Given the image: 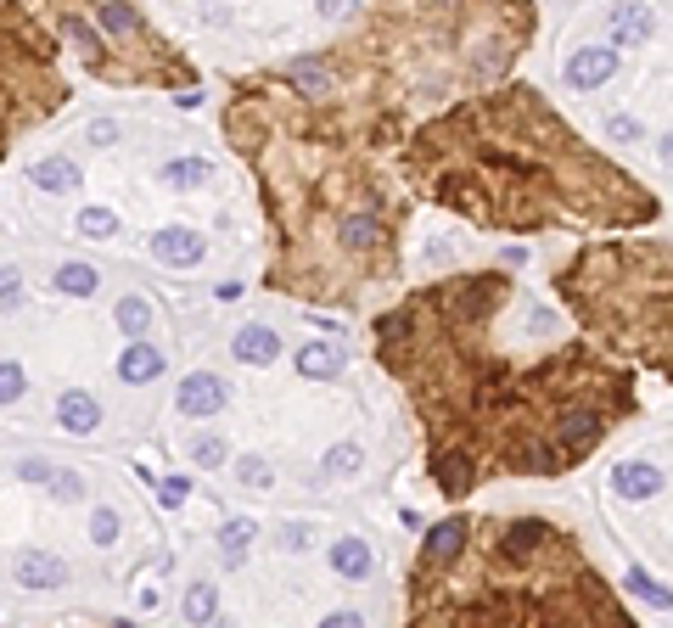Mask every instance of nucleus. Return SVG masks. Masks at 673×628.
Listing matches in <instances>:
<instances>
[{
  "label": "nucleus",
  "mask_w": 673,
  "mask_h": 628,
  "mask_svg": "<svg viewBox=\"0 0 673 628\" xmlns=\"http://www.w3.org/2000/svg\"><path fill=\"white\" fill-rule=\"evenodd\" d=\"M472 544V522L466 516H449V522H438V528L427 533V544H421V572H444L449 561L460 556Z\"/></svg>",
  "instance_id": "f257e3e1"
},
{
  "label": "nucleus",
  "mask_w": 673,
  "mask_h": 628,
  "mask_svg": "<svg viewBox=\"0 0 673 628\" xmlns=\"http://www.w3.org/2000/svg\"><path fill=\"white\" fill-rule=\"evenodd\" d=\"M606 29H612L617 45H645L657 34V17H651V6H640V0H617L612 12H606Z\"/></svg>",
  "instance_id": "f03ea898"
},
{
  "label": "nucleus",
  "mask_w": 673,
  "mask_h": 628,
  "mask_svg": "<svg viewBox=\"0 0 673 628\" xmlns=\"http://www.w3.org/2000/svg\"><path fill=\"white\" fill-rule=\"evenodd\" d=\"M617 73V51H606V45H584L573 62H567V85L573 90H595V85H606Z\"/></svg>",
  "instance_id": "7ed1b4c3"
},
{
  "label": "nucleus",
  "mask_w": 673,
  "mask_h": 628,
  "mask_svg": "<svg viewBox=\"0 0 673 628\" xmlns=\"http://www.w3.org/2000/svg\"><path fill=\"white\" fill-rule=\"evenodd\" d=\"M225 410V382L214 371H197L180 382V415H219Z\"/></svg>",
  "instance_id": "20e7f679"
},
{
  "label": "nucleus",
  "mask_w": 673,
  "mask_h": 628,
  "mask_svg": "<svg viewBox=\"0 0 673 628\" xmlns=\"http://www.w3.org/2000/svg\"><path fill=\"white\" fill-rule=\"evenodd\" d=\"M152 253H158V264H174V270H186V264H202V236L186 225H169L152 236Z\"/></svg>",
  "instance_id": "39448f33"
},
{
  "label": "nucleus",
  "mask_w": 673,
  "mask_h": 628,
  "mask_svg": "<svg viewBox=\"0 0 673 628\" xmlns=\"http://www.w3.org/2000/svg\"><path fill=\"white\" fill-rule=\"evenodd\" d=\"M432 477H438L444 494H466V488L477 483V466H472V455H455L449 443H438V449H432Z\"/></svg>",
  "instance_id": "423d86ee"
},
{
  "label": "nucleus",
  "mask_w": 673,
  "mask_h": 628,
  "mask_svg": "<svg viewBox=\"0 0 673 628\" xmlns=\"http://www.w3.org/2000/svg\"><path fill=\"white\" fill-rule=\"evenodd\" d=\"M17 584L57 589V584H68V567L57 556H45V550H17Z\"/></svg>",
  "instance_id": "0eeeda50"
},
{
  "label": "nucleus",
  "mask_w": 673,
  "mask_h": 628,
  "mask_svg": "<svg viewBox=\"0 0 673 628\" xmlns=\"http://www.w3.org/2000/svg\"><path fill=\"white\" fill-rule=\"evenodd\" d=\"M612 488L623 494V500H657V494H662V471L645 466V460H629V466L612 471Z\"/></svg>",
  "instance_id": "6e6552de"
},
{
  "label": "nucleus",
  "mask_w": 673,
  "mask_h": 628,
  "mask_svg": "<svg viewBox=\"0 0 673 628\" xmlns=\"http://www.w3.org/2000/svg\"><path fill=\"white\" fill-rule=\"evenodd\" d=\"M382 219L376 214H365V208H359V214H343L337 219V242L348 247V253H371V247H382Z\"/></svg>",
  "instance_id": "1a4fd4ad"
},
{
  "label": "nucleus",
  "mask_w": 673,
  "mask_h": 628,
  "mask_svg": "<svg viewBox=\"0 0 673 628\" xmlns=\"http://www.w3.org/2000/svg\"><path fill=\"white\" fill-rule=\"evenodd\" d=\"M118 376H124V382H135V387L158 382V376H163V354L152 343H129L124 354H118Z\"/></svg>",
  "instance_id": "9d476101"
},
{
  "label": "nucleus",
  "mask_w": 673,
  "mask_h": 628,
  "mask_svg": "<svg viewBox=\"0 0 673 628\" xmlns=\"http://www.w3.org/2000/svg\"><path fill=\"white\" fill-rule=\"evenodd\" d=\"M230 348H236V359H242V365H270V359L281 354V337H275L270 326H242Z\"/></svg>",
  "instance_id": "9b49d317"
},
{
  "label": "nucleus",
  "mask_w": 673,
  "mask_h": 628,
  "mask_svg": "<svg viewBox=\"0 0 673 628\" xmlns=\"http://www.w3.org/2000/svg\"><path fill=\"white\" fill-rule=\"evenodd\" d=\"M331 567H337V578H348V584L371 578V544L365 539H337L331 544Z\"/></svg>",
  "instance_id": "f8f14e48"
},
{
  "label": "nucleus",
  "mask_w": 673,
  "mask_h": 628,
  "mask_svg": "<svg viewBox=\"0 0 673 628\" xmlns=\"http://www.w3.org/2000/svg\"><path fill=\"white\" fill-rule=\"evenodd\" d=\"M287 85H298V96H315V101H320L331 85H337V79H331V68H326V62H315V57H298V62L287 68Z\"/></svg>",
  "instance_id": "ddd939ff"
},
{
  "label": "nucleus",
  "mask_w": 673,
  "mask_h": 628,
  "mask_svg": "<svg viewBox=\"0 0 673 628\" xmlns=\"http://www.w3.org/2000/svg\"><path fill=\"white\" fill-rule=\"evenodd\" d=\"M57 415H62V427H68V432H96L101 404L90 399V393H68V399L57 404Z\"/></svg>",
  "instance_id": "4468645a"
},
{
  "label": "nucleus",
  "mask_w": 673,
  "mask_h": 628,
  "mask_svg": "<svg viewBox=\"0 0 673 628\" xmlns=\"http://www.w3.org/2000/svg\"><path fill=\"white\" fill-rule=\"evenodd\" d=\"M208 174H214V169H208L202 157H174V163H163V186H169V191H197Z\"/></svg>",
  "instance_id": "2eb2a0df"
},
{
  "label": "nucleus",
  "mask_w": 673,
  "mask_h": 628,
  "mask_svg": "<svg viewBox=\"0 0 673 628\" xmlns=\"http://www.w3.org/2000/svg\"><path fill=\"white\" fill-rule=\"evenodd\" d=\"M34 186L40 191H73L79 186V169H73L68 157H45V163H34Z\"/></svg>",
  "instance_id": "dca6fc26"
},
{
  "label": "nucleus",
  "mask_w": 673,
  "mask_h": 628,
  "mask_svg": "<svg viewBox=\"0 0 673 628\" xmlns=\"http://www.w3.org/2000/svg\"><path fill=\"white\" fill-rule=\"evenodd\" d=\"M298 371L303 376H337V371H343V354H337V348H326V343H309L298 354Z\"/></svg>",
  "instance_id": "f3484780"
},
{
  "label": "nucleus",
  "mask_w": 673,
  "mask_h": 628,
  "mask_svg": "<svg viewBox=\"0 0 673 628\" xmlns=\"http://www.w3.org/2000/svg\"><path fill=\"white\" fill-rule=\"evenodd\" d=\"M214 612H219L214 584H191L186 589V623H214Z\"/></svg>",
  "instance_id": "a211bd4d"
},
{
  "label": "nucleus",
  "mask_w": 673,
  "mask_h": 628,
  "mask_svg": "<svg viewBox=\"0 0 673 628\" xmlns=\"http://www.w3.org/2000/svg\"><path fill=\"white\" fill-rule=\"evenodd\" d=\"M101 29L107 34H141V17H135V6H124V0H107V6H101Z\"/></svg>",
  "instance_id": "6ab92c4d"
},
{
  "label": "nucleus",
  "mask_w": 673,
  "mask_h": 628,
  "mask_svg": "<svg viewBox=\"0 0 673 628\" xmlns=\"http://www.w3.org/2000/svg\"><path fill=\"white\" fill-rule=\"evenodd\" d=\"M57 286H62V292H73V298H90V292H96V270H90V264H62Z\"/></svg>",
  "instance_id": "aec40b11"
},
{
  "label": "nucleus",
  "mask_w": 673,
  "mask_h": 628,
  "mask_svg": "<svg viewBox=\"0 0 673 628\" xmlns=\"http://www.w3.org/2000/svg\"><path fill=\"white\" fill-rule=\"evenodd\" d=\"M118 326H124L129 337H141V331L152 326V303H146V298H124V303H118Z\"/></svg>",
  "instance_id": "412c9836"
},
{
  "label": "nucleus",
  "mask_w": 673,
  "mask_h": 628,
  "mask_svg": "<svg viewBox=\"0 0 673 628\" xmlns=\"http://www.w3.org/2000/svg\"><path fill=\"white\" fill-rule=\"evenodd\" d=\"M247 544H253V522H225V533H219V550H225L230 561H242Z\"/></svg>",
  "instance_id": "4be33fe9"
},
{
  "label": "nucleus",
  "mask_w": 673,
  "mask_h": 628,
  "mask_svg": "<svg viewBox=\"0 0 673 628\" xmlns=\"http://www.w3.org/2000/svg\"><path fill=\"white\" fill-rule=\"evenodd\" d=\"M79 230L101 242V236H113V230H118V214H113V208H85V214H79Z\"/></svg>",
  "instance_id": "5701e85b"
},
{
  "label": "nucleus",
  "mask_w": 673,
  "mask_h": 628,
  "mask_svg": "<svg viewBox=\"0 0 673 628\" xmlns=\"http://www.w3.org/2000/svg\"><path fill=\"white\" fill-rule=\"evenodd\" d=\"M191 460H197L202 471L219 466V460H225V438H197V443H191Z\"/></svg>",
  "instance_id": "b1692460"
},
{
  "label": "nucleus",
  "mask_w": 673,
  "mask_h": 628,
  "mask_svg": "<svg viewBox=\"0 0 673 628\" xmlns=\"http://www.w3.org/2000/svg\"><path fill=\"white\" fill-rule=\"evenodd\" d=\"M23 399V365H0V404Z\"/></svg>",
  "instance_id": "393cba45"
},
{
  "label": "nucleus",
  "mask_w": 673,
  "mask_h": 628,
  "mask_svg": "<svg viewBox=\"0 0 673 628\" xmlns=\"http://www.w3.org/2000/svg\"><path fill=\"white\" fill-rule=\"evenodd\" d=\"M326 471H343V477H348V471H359V449H354V443H337V449L326 455Z\"/></svg>",
  "instance_id": "a878e982"
},
{
  "label": "nucleus",
  "mask_w": 673,
  "mask_h": 628,
  "mask_svg": "<svg viewBox=\"0 0 673 628\" xmlns=\"http://www.w3.org/2000/svg\"><path fill=\"white\" fill-rule=\"evenodd\" d=\"M236 477H242V483H253V488H270V466H264L258 455H247L242 466H236Z\"/></svg>",
  "instance_id": "bb28decb"
},
{
  "label": "nucleus",
  "mask_w": 673,
  "mask_h": 628,
  "mask_svg": "<svg viewBox=\"0 0 673 628\" xmlns=\"http://www.w3.org/2000/svg\"><path fill=\"white\" fill-rule=\"evenodd\" d=\"M90 539H96V544H113V539H118V516H113V511H96V516H90Z\"/></svg>",
  "instance_id": "cd10ccee"
},
{
  "label": "nucleus",
  "mask_w": 673,
  "mask_h": 628,
  "mask_svg": "<svg viewBox=\"0 0 673 628\" xmlns=\"http://www.w3.org/2000/svg\"><path fill=\"white\" fill-rule=\"evenodd\" d=\"M45 483H51V494H57V500H79V494H85V488H79V477H73V471H51V477H45Z\"/></svg>",
  "instance_id": "c85d7f7f"
},
{
  "label": "nucleus",
  "mask_w": 673,
  "mask_h": 628,
  "mask_svg": "<svg viewBox=\"0 0 673 628\" xmlns=\"http://www.w3.org/2000/svg\"><path fill=\"white\" fill-rule=\"evenodd\" d=\"M629 589H634V595H645V600H657V606H668V589H662V584H651L645 572H629Z\"/></svg>",
  "instance_id": "c756f323"
},
{
  "label": "nucleus",
  "mask_w": 673,
  "mask_h": 628,
  "mask_svg": "<svg viewBox=\"0 0 673 628\" xmlns=\"http://www.w3.org/2000/svg\"><path fill=\"white\" fill-rule=\"evenodd\" d=\"M606 129H612V141H640V124H634V118H623V113H617Z\"/></svg>",
  "instance_id": "7c9ffc66"
},
{
  "label": "nucleus",
  "mask_w": 673,
  "mask_h": 628,
  "mask_svg": "<svg viewBox=\"0 0 673 628\" xmlns=\"http://www.w3.org/2000/svg\"><path fill=\"white\" fill-rule=\"evenodd\" d=\"M17 292H23V275H17V270H0V298L12 303Z\"/></svg>",
  "instance_id": "2f4dec72"
},
{
  "label": "nucleus",
  "mask_w": 673,
  "mask_h": 628,
  "mask_svg": "<svg viewBox=\"0 0 673 628\" xmlns=\"http://www.w3.org/2000/svg\"><path fill=\"white\" fill-rule=\"evenodd\" d=\"M359 0H320V17H354Z\"/></svg>",
  "instance_id": "473e14b6"
},
{
  "label": "nucleus",
  "mask_w": 673,
  "mask_h": 628,
  "mask_svg": "<svg viewBox=\"0 0 673 628\" xmlns=\"http://www.w3.org/2000/svg\"><path fill=\"white\" fill-rule=\"evenodd\" d=\"M186 477H169V483H163V505H180V500H186Z\"/></svg>",
  "instance_id": "72a5a7b5"
},
{
  "label": "nucleus",
  "mask_w": 673,
  "mask_h": 628,
  "mask_svg": "<svg viewBox=\"0 0 673 628\" xmlns=\"http://www.w3.org/2000/svg\"><path fill=\"white\" fill-rule=\"evenodd\" d=\"M90 141H96V146H107V141H118V129L107 124V118H96V124H90Z\"/></svg>",
  "instance_id": "f704fd0d"
},
{
  "label": "nucleus",
  "mask_w": 673,
  "mask_h": 628,
  "mask_svg": "<svg viewBox=\"0 0 673 628\" xmlns=\"http://www.w3.org/2000/svg\"><path fill=\"white\" fill-rule=\"evenodd\" d=\"M23 477H29V483H45V477H51V466H45V460H23Z\"/></svg>",
  "instance_id": "c9c22d12"
},
{
  "label": "nucleus",
  "mask_w": 673,
  "mask_h": 628,
  "mask_svg": "<svg viewBox=\"0 0 673 628\" xmlns=\"http://www.w3.org/2000/svg\"><path fill=\"white\" fill-rule=\"evenodd\" d=\"M281 544H287V550H303V544H309V528H287V533H281Z\"/></svg>",
  "instance_id": "e433bc0d"
},
{
  "label": "nucleus",
  "mask_w": 673,
  "mask_h": 628,
  "mask_svg": "<svg viewBox=\"0 0 673 628\" xmlns=\"http://www.w3.org/2000/svg\"><path fill=\"white\" fill-rule=\"evenodd\" d=\"M326 623H331V628H354V623H359V612H331Z\"/></svg>",
  "instance_id": "4c0bfd02"
}]
</instances>
